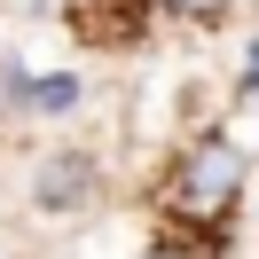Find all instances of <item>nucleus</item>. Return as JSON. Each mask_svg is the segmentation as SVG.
<instances>
[{"mask_svg": "<svg viewBox=\"0 0 259 259\" xmlns=\"http://www.w3.org/2000/svg\"><path fill=\"white\" fill-rule=\"evenodd\" d=\"M243 196H251V142L236 126H196L173 149V165L157 173V228L220 243L236 228Z\"/></svg>", "mask_w": 259, "mask_h": 259, "instance_id": "f257e3e1", "label": "nucleus"}, {"mask_svg": "<svg viewBox=\"0 0 259 259\" xmlns=\"http://www.w3.org/2000/svg\"><path fill=\"white\" fill-rule=\"evenodd\" d=\"M24 196L39 220H87L102 204V157L95 149H39L24 173Z\"/></svg>", "mask_w": 259, "mask_h": 259, "instance_id": "f03ea898", "label": "nucleus"}, {"mask_svg": "<svg viewBox=\"0 0 259 259\" xmlns=\"http://www.w3.org/2000/svg\"><path fill=\"white\" fill-rule=\"evenodd\" d=\"M0 102L8 118H71L87 102L79 71H24V63H0Z\"/></svg>", "mask_w": 259, "mask_h": 259, "instance_id": "7ed1b4c3", "label": "nucleus"}, {"mask_svg": "<svg viewBox=\"0 0 259 259\" xmlns=\"http://www.w3.org/2000/svg\"><path fill=\"white\" fill-rule=\"evenodd\" d=\"M149 16L189 24V32H220V24H236V16H243V0H149Z\"/></svg>", "mask_w": 259, "mask_h": 259, "instance_id": "20e7f679", "label": "nucleus"}, {"mask_svg": "<svg viewBox=\"0 0 259 259\" xmlns=\"http://www.w3.org/2000/svg\"><path fill=\"white\" fill-rule=\"evenodd\" d=\"M134 259H220V243H212V236H173V228H157Z\"/></svg>", "mask_w": 259, "mask_h": 259, "instance_id": "39448f33", "label": "nucleus"}, {"mask_svg": "<svg viewBox=\"0 0 259 259\" xmlns=\"http://www.w3.org/2000/svg\"><path fill=\"white\" fill-rule=\"evenodd\" d=\"M0 126H8V102H0Z\"/></svg>", "mask_w": 259, "mask_h": 259, "instance_id": "423d86ee", "label": "nucleus"}]
</instances>
